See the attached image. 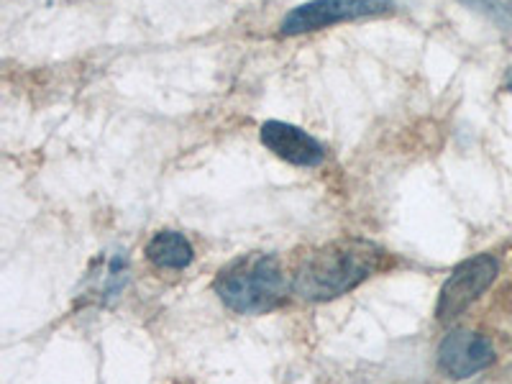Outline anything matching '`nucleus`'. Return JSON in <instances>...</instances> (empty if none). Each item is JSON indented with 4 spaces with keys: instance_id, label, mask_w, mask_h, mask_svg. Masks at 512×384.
I'll return each mask as SVG.
<instances>
[{
    "instance_id": "nucleus-5",
    "label": "nucleus",
    "mask_w": 512,
    "mask_h": 384,
    "mask_svg": "<svg viewBox=\"0 0 512 384\" xmlns=\"http://www.w3.org/2000/svg\"><path fill=\"white\" fill-rule=\"evenodd\" d=\"M495 361V346L487 336L474 331H451L438 346V367L451 379H469Z\"/></svg>"
},
{
    "instance_id": "nucleus-2",
    "label": "nucleus",
    "mask_w": 512,
    "mask_h": 384,
    "mask_svg": "<svg viewBox=\"0 0 512 384\" xmlns=\"http://www.w3.org/2000/svg\"><path fill=\"white\" fill-rule=\"evenodd\" d=\"M216 295L241 315H259L280 308L287 300V277L272 254H244L218 272Z\"/></svg>"
},
{
    "instance_id": "nucleus-3",
    "label": "nucleus",
    "mask_w": 512,
    "mask_h": 384,
    "mask_svg": "<svg viewBox=\"0 0 512 384\" xmlns=\"http://www.w3.org/2000/svg\"><path fill=\"white\" fill-rule=\"evenodd\" d=\"M395 0H308L303 6L292 8L280 24L282 36H300L310 31L331 29L346 21L387 16L395 11Z\"/></svg>"
},
{
    "instance_id": "nucleus-9",
    "label": "nucleus",
    "mask_w": 512,
    "mask_h": 384,
    "mask_svg": "<svg viewBox=\"0 0 512 384\" xmlns=\"http://www.w3.org/2000/svg\"><path fill=\"white\" fill-rule=\"evenodd\" d=\"M507 88H510V90H512V72H510V82H507Z\"/></svg>"
},
{
    "instance_id": "nucleus-4",
    "label": "nucleus",
    "mask_w": 512,
    "mask_h": 384,
    "mask_svg": "<svg viewBox=\"0 0 512 384\" xmlns=\"http://www.w3.org/2000/svg\"><path fill=\"white\" fill-rule=\"evenodd\" d=\"M500 272V262L492 254H477L472 259L461 262L459 267L451 272L441 287L436 305V318L441 323H451L459 318L472 303H477L479 297L492 287Z\"/></svg>"
},
{
    "instance_id": "nucleus-1",
    "label": "nucleus",
    "mask_w": 512,
    "mask_h": 384,
    "mask_svg": "<svg viewBox=\"0 0 512 384\" xmlns=\"http://www.w3.org/2000/svg\"><path fill=\"white\" fill-rule=\"evenodd\" d=\"M387 267V251L367 239H341L308 251L292 274V290L310 303H326L356 290Z\"/></svg>"
},
{
    "instance_id": "nucleus-6",
    "label": "nucleus",
    "mask_w": 512,
    "mask_h": 384,
    "mask_svg": "<svg viewBox=\"0 0 512 384\" xmlns=\"http://www.w3.org/2000/svg\"><path fill=\"white\" fill-rule=\"evenodd\" d=\"M259 139L274 157L295 167H318L326 159V149L318 139L285 121H267L259 131Z\"/></svg>"
},
{
    "instance_id": "nucleus-8",
    "label": "nucleus",
    "mask_w": 512,
    "mask_h": 384,
    "mask_svg": "<svg viewBox=\"0 0 512 384\" xmlns=\"http://www.w3.org/2000/svg\"><path fill=\"white\" fill-rule=\"evenodd\" d=\"M466 3H474V6H495V0H466Z\"/></svg>"
},
{
    "instance_id": "nucleus-7",
    "label": "nucleus",
    "mask_w": 512,
    "mask_h": 384,
    "mask_svg": "<svg viewBox=\"0 0 512 384\" xmlns=\"http://www.w3.org/2000/svg\"><path fill=\"white\" fill-rule=\"evenodd\" d=\"M146 259L157 269H185L195 259V249L190 241L177 231H159L154 233L146 244Z\"/></svg>"
}]
</instances>
